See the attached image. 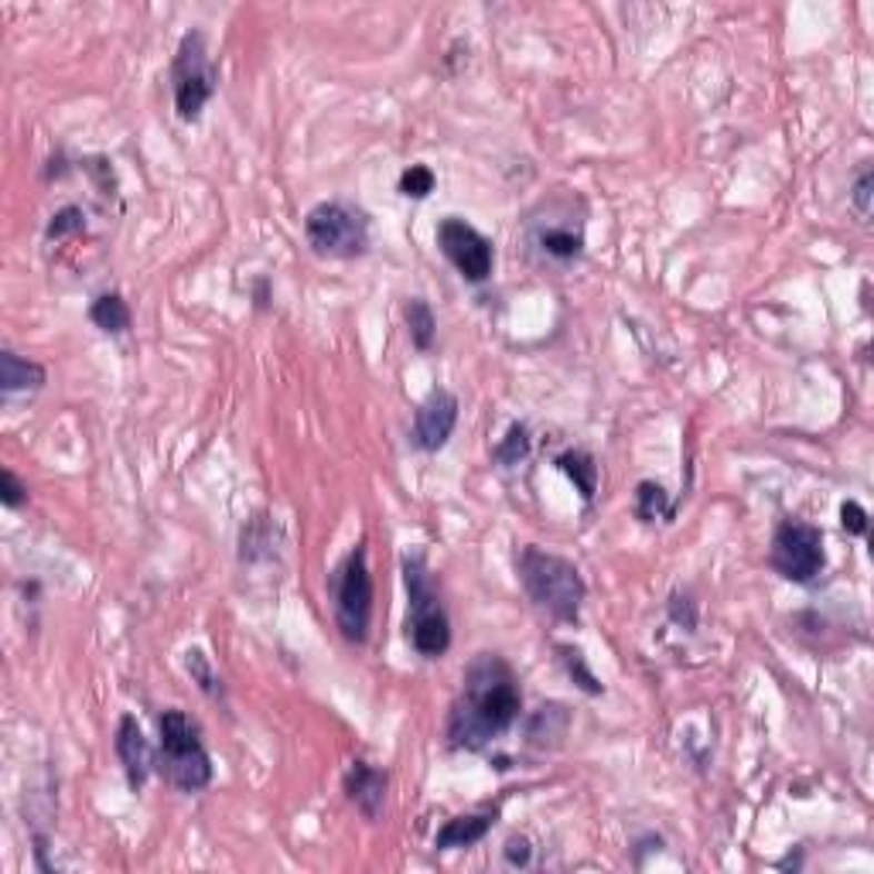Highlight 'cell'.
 Returning a JSON list of instances; mask_svg holds the SVG:
<instances>
[{
	"mask_svg": "<svg viewBox=\"0 0 874 874\" xmlns=\"http://www.w3.org/2000/svg\"><path fill=\"white\" fill-rule=\"evenodd\" d=\"M44 379H48V373H44L41 362H31V359L18 356L14 349L0 352V390H4V397L24 394V390L34 394L44 386Z\"/></svg>",
	"mask_w": 874,
	"mask_h": 874,
	"instance_id": "16",
	"label": "cell"
},
{
	"mask_svg": "<svg viewBox=\"0 0 874 874\" xmlns=\"http://www.w3.org/2000/svg\"><path fill=\"white\" fill-rule=\"evenodd\" d=\"M768 560L775 574L793 580V585H813V580L827 567V550H823V533L813 523L786 519L779 523L772 537Z\"/></svg>",
	"mask_w": 874,
	"mask_h": 874,
	"instance_id": "9",
	"label": "cell"
},
{
	"mask_svg": "<svg viewBox=\"0 0 874 874\" xmlns=\"http://www.w3.org/2000/svg\"><path fill=\"white\" fill-rule=\"evenodd\" d=\"M503 861H506L509 867H529V864H533V844H529V837L513 834V837L506 841V847H503Z\"/></svg>",
	"mask_w": 874,
	"mask_h": 874,
	"instance_id": "29",
	"label": "cell"
},
{
	"mask_svg": "<svg viewBox=\"0 0 874 874\" xmlns=\"http://www.w3.org/2000/svg\"><path fill=\"white\" fill-rule=\"evenodd\" d=\"M871 196H874V168L864 161L861 171H857V178H854V188H851V206H854V212H857L861 219L871 216Z\"/></svg>",
	"mask_w": 874,
	"mask_h": 874,
	"instance_id": "27",
	"label": "cell"
},
{
	"mask_svg": "<svg viewBox=\"0 0 874 874\" xmlns=\"http://www.w3.org/2000/svg\"><path fill=\"white\" fill-rule=\"evenodd\" d=\"M113 748H117V758H120V765H123L127 786H130L133 793H140L143 786H148L158 758H155L148 738H143V732H140V724H137L133 714H123V717L117 721V742H113Z\"/></svg>",
	"mask_w": 874,
	"mask_h": 874,
	"instance_id": "12",
	"label": "cell"
},
{
	"mask_svg": "<svg viewBox=\"0 0 874 874\" xmlns=\"http://www.w3.org/2000/svg\"><path fill=\"white\" fill-rule=\"evenodd\" d=\"M328 592H331V608H335V625L349 646H366L373 633V570H369V550L366 540L356 544L342 564L335 567L328 577Z\"/></svg>",
	"mask_w": 874,
	"mask_h": 874,
	"instance_id": "6",
	"label": "cell"
},
{
	"mask_svg": "<svg viewBox=\"0 0 874 874\" xmlns=\"http://www.w3.org/2000/svg\"><path fill=\"white\" fill-rule=\"evenodd\" d=\"M185 669H188V676H191V679H196L199 691H202L206 697H212V701H222V679H219V673L212 669L209 656H206L199 646L185 653Z\"/></svg>",
	"mask_w": 874,
	"mask_h": 874,
	"instance_id": "24",
	"label": "cell"
},
{
	"mask_svg": "<svg viewBox=\"0 0 874 874\" xmlns=\"http://www.w3.org/2000/svg\"><path fill=\"white\" fill-rule=\"evenodd\" d=\"M437 250L445 254V260L461 274V280L468 284H485L493 277L496 267V247L489 236H481L471 222H465L461 216H445L437 222Z\"/></svg>",
	"mask_w": 874,
	"mask_h": 874,
	"instance_id": "10",
	"label": "cell"
},
{
	"mask_svg": "<svg viewBox=\"0 0 874 874\" xmlns=\"http://www.w3.org/2000/svg\"><path fill=\"white\" fill-rule=\"evenodd\" d=\"M523 714L516 669L499 653H478L465 673L448 714V745L455 752H485Z\"/></svg>",
	"mask_w": 874,
	"mask_h": 874,
	"instance_id": "1",
	"label": "cell"
},
{
	"mask_svg": "<svg viewBox=\"0 0 874 874\" xmlns=\"http://www.w3.org/2000/svg\"><path fill=\"white\" fill-rule=\"evenodd\" d=\"M76 232H86V212L79 206H62L44 226L48 239H66V236H76Z\"/></svg>",
	"mask_w": 874,
	"mask_h": 874,
	"instance_id": "26",
	"label": "cell"
},
{
	"mask_svg": "<svg viewBox=\"0 0 874 874\" xmlns=\"http://www.w3.org/2000/svg\"><path fill=\"white\" fill-rule=\"evenodd\" d=\"M557 471H564L570 481H574V489L580 493V499L592 503L595 493H598V465L588 451H580V448H567L554 458Z\"/></svg>",
	"mask_w": 874,
	"mask_h": 874,
	"instance_id": "18",
	"label": "cell"
},
{
	"mask_svg": "<svg viewBox=\"0 0 874 874\" xmlns=\"http://www.w3.org/2000/svg\"><path fill=\"white\" fill-rule=\"evenodd\" d=\"M570 727V714L564 704H540L526 721V742L533 748H557Z\"/></svg>",
	"mask_w": 874,
	"mask_h": 874,
	"instance_id": "15",
	"label": "cell"
},
{
	"mask_svg": "<svg viewBox=\"0 0 874 874\" xmlns=\"http://www.w3.org/2000/svg\"><path fill=\"white\" fill-rule=\"evenodd\" d=\"M305 239L321 260H359L369 254V216L342 199L318 202L305 216Z\"/></svg>",
	"mask_w": 874,
	"mask_h": 874,
	"instance_id": "7",
	"label": "cell"
},
{
	"mask_svg": "<svg viewBox=\"0 0 874 874\" xmlns=\"http://www.w3.org/2000/svg\"><path fill=\"white\" fill-rule=\"evenodd\" d=\"M496 816H499V810H478V813L455 816V820L445 823L441 831H437L434 847H437V851H461V847H475L478 841L489 837Z\"/></svg>",
	"mask_w": 874,
	"mask_h": 874,
	"instance_id": "14",
	"label": "cell"
},
{
	"mask_svg": "<svg viewBox=\"0 0 874 874\" xmlns=\"http://www.w3.org/2000/svg\"><path fill=\"white\" fill-rule=\"evenodd\" d=\"M434 185H437V175H434L427 165H410V168H404V175H400V181H397L400 196H404V199H414V202H424L430 191H434Z\"/></svg>",
	"mask_w": 874,
	"mask_h": 874,
	"instance_id": "25",
	"label": "cell"
},
{
	"mask_svg": "<svg viewBox=\"0 0 874 874\" xmlns=\"http://www.w3.org/2000/svg\"><path fill=\"white\" fill-rule=\"evenodd\" d=\"M158 772L181 793H202L212 783V758L199 724L178 707L158 714Z\"/></svg>",
	"mask_w": 874,
	"mask_h": 874,
	"instance_id": "4",
	"label": "cell"
},
{
	"mask_svg": "<svg viewBox=\"0 0 874 874\" xmlns=\"http://www.w3.org/2000/svg\"><path fill=\"white\" fill-rule=\"evenodd\" d=\"M386 789H390V775L383 768L356 758L346 772V796L349 803L366 816V820H379L383 806H386Z\"/></svg>",
	"mask_w": 874,
	"mask_h": 874,
	"instance_id": "13",
	"label": "cell"
},
{
	"mask_svg": "<svg viewBox=\"0 0 874 874\" xmlns=\"http://www.w3.org/2000/svg\"><path fill=\"white\" fill-rule=\"evenodd\" d=\"M277 544H280L277 523L267 519V516H254L247 526H242V533H239V557L247 560V564L267 560V557H274Z\"/></svg>",
	"mask_w": 874,
	"mask_h": 874,
	"instance_id": "17",
	"label": "cell"
},
{
	"mask_svg": "<svg viewBox=\"0 0 874 874\" xmlns=\"http://www.w3.org/2000/svg\"><path fill=\"white\" fill-rule=\"evenodd\" d=\"M636 516L643 523H656V519H669L673 516V506H669V496L659 481H639L636 485Z\"/></svg>",
	"mask_w": 874,
	"mask_h": 874,
	"instance_id": "22",
	"label": "cell"
},
{
	"mask_svg": "<svg viewBox=\"0 0 874 874\" xmlns=\"http://www.w3.org/2000/svg\"><path fill=\"white\" fill-rule=\"evenodd\" d=\"M669 615H673V622H679L684 628H697V605H694L691 598L673 595V602H669Z\"/></svg>",
	"mask_w": 874,
	"mask_h": 874,
	"instance_id": "31",
	"label": "cell"
},
{
	"mask_svg": "<svg viewBox=\"0 0 874 874\" xmlns=\"http://www.w3.org/2000/svg\"><path fill=\"white\" fill-rule=\"evenodd\" d=\"M516 574H519L526 598L540 612L567 625L580 618V605L588 598V585L567 557L540 550L537 544H526L516 554Z\"/></svg>",
	"mask_w": 874,
	"mask_h": 874,
	"instance_id": "2",
	"label": "cell"
},
{
	"mask_svg": "<svg viewBox=\"0 0 874 874\" xmlns=\"http://www.w3.org/2000/svg\"><path fill=\"white\" fill-rule=\"evenodd\" d=\"M841 526L851 533V537H864V533H867V509H864L861 503L847 499V503L841 506Z\"/></svg>",
	"mask_w": 874,
	"mask_h": 874,
	"instance_id": "30",
	"label": "cell"
},
{
	"mask_svg": "<svg viewBox=\"0 0 874 874\" xmlns=\"http://www.w3.org/2000/svg\"><path fill=\"white\" fill-rule=\"evenodd\" d=\"M526 250L544 267H574L585 257V206L580 199H550L537 212H529Z\"/></svg>",
	"mask_w": 874,
	"mask_h": 874,
	"instance_id": "5",
	"label": "cell"
},
{
	"mask_svg": "<svg viewBox=\"0 0 874 874\" xmlns=\"http://www.w3.org/2000/svg\"><path fill=\"white\" fill-rule=\"evenodd\" d=\"M404 588H407V643L424 659H441L451 649V618L434 585L424 550L404 554Z\"/></svg>",
	"mask_w": 874,
	"mask_h": 874,
	"instance_id": "3",
	"label": "cell"
},
{
	"mask_svg": "<svg viewBox=\"0 0 874 874\" xmlns=\"http://www.w3.org/2000/svg\"><path fill=\"white\" fill-rule=\"evenodd\" d=\"M404 318H407V335L417 352H430L434 338H437V318L430 311V305L424 298H410L404 305Z\"/></svg>",
	"mask_w": 874,
	"mask_h": 874,
	"instance_id": "20",
	"label": "cell"
},
{
	"mask_svg": "<svg viewBox=\"0 0 874 874\" xmlns=\"http://www.w3.org/2000/svg\"><path fill=\"white\" fill-rule=\"evenodd\" d=\"M254 305H257V311L270 308V280L267 277H257V284H254Z\"/></svg>",
	"mask_w": 874,
	"mask_h": 874,
	"instance_id": "32",
	"label": "cell"
},
{
	"mask_svg": "<svg viewBox=\"0 0 874 874\" xmlns=\"http://www.w3.org/2000/svg\"><path fill=\"white\" fill-rule=\"evenodd\" d=\"M0 503H4V509H21L28 503V485L11 468L0 471Z\"/></svg>",
	"mask_w": 874,
	"mask_h": 874,
	"instance_id": "28",
	"label": "cell"
},
{
	"mask_svg": "<svg viewBox=\"0 0 874 874\" xmlns=\"http://www.w3.org/2000/svg\"><path fill=\"white\" fill-rule=\"evenodd\" d=\"M557 653H560V663H564L567 676L574 679V684H577L580 691H585L588 697H598V694H605V684H602V679L592 673V666H588L585 653H580L577 646H567V643H560V646H557Z\"/></svg>",
	"mask_w": 874,
	"mask_h": 874,
	"instance_id": "21",
	"label": "cell"
},
{
	"mask_svg": "<svg viewBox=\"0 0 874 874\" xmlns=\"http://www.w3.org/2000/svg\"><path fill=\"white\" fill-rule=\"evenodd\" d=\"M219 89V66L209 56V44L202 31H185L178 41V52L171 62V92H175V113L185 123H199L202 110Z\"/></svg>",
	"mask_w": 874,
	"mask_h": 874,
	"instance_id": "8",
	"label": "cell"
},
{
	"mask_svg": "<svg viewBox=\"0 0 874 874\" xmlns=\"http://www.w3.org/2000/svg\"><path fill=\"white\" fill-rule=\"evenodd\" d=\"M529 448H533V441H529V427H526V424H509L506 437H503V441L493 448V458H496L503 468H516L519 461L529 458Z\"/></svg>",
	"mask_w": 874,
	"mask_h": 874,
	"instance_id": "23",
	"label": "cell"
},
{
	"mask_svg": "<svg viewBox=\"0 0 874 874\" xmlns=\"http://www.w3.org/2000/svg\"><path fill=\"white\" fill-rule=\"evenodd\" d=\"M89 321L107 335H123V331H130L133 315H130V305L123 301L120 290H107V295H100L89 305Z\"/></svg>",
	"mask_w": 874,
	"mask_h": 874,
	"instance_id": "19",
	"label": "cell"
},
{
	"mask_svg": "<svg viewBox=\"0 0 874 874\" xmlns=\"http://www.w3.org/2000/svg\"><path fill=\"white\" fill-rule=\"evenodd\" d=\"M458 397L451 390H445V386H437V390H430L424 397V404L417 407L414 414V427H410V445L424 455H434V451H441L448 441H451V434L458 427Z\"/></svg>",
	"mask_w": 874,
	"mask_h": 874,
	"instance_id": "11",
	"label": "cell"
}]
</instances>
